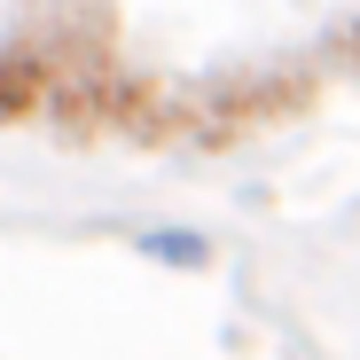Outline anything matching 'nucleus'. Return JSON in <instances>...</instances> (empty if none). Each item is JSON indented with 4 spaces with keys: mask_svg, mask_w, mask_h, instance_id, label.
Masks as SVG:
<instances>
[{
    "mask_svg": "<svg viewBox=\"0 0 360 360\" xmlns=\"http://www.w3.org/2000/svg\"><path fill=\"white\" fill-rule=\"evenodd\" d=\"M134 251H141V259H165V266H204V259H212L204 235H180V227H149V235H134Z\"/></svg>",
    "mask_w": 360,
    "mask_h": 360,
    "instance_id": "f257e3e1",
    "label": "nucleus"
}]
</instances>
